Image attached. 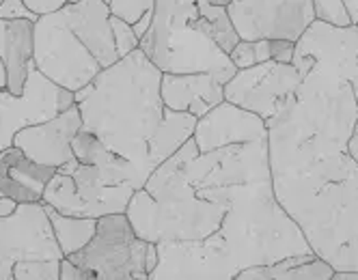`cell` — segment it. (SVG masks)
I'll use <instances>...</instances> for the list:
<instances>
[{
	"label": "cell",
	"mask_w": 358,
	"mask_h": 280,
	"mask_svg": "<svg viewBox=\"0 0 358 280\" xmlns=\"http://www.w3.org/2000/svg\"><path fill=\"white\" fill-rule=\"evenodd\" d=\"M125 214L158 246L149 280H236L313 252L274 194L268 140L201 154L190 136L134 190Z\"/></svg>",
	"instance_id": "1"
},
{
	"label": "cell",
	"mask_w": 358,
	"mask_h": 280,
	"mask_svg": "<svg viewBox=\"0 0 358 280\" xmlns=\"http://www.w3.org/2000/svg\"><path fill=\"white\" fill-rule=\"evenodd\" d=\"M268 119L274 194L317 257L335 272H358V162L348 140L358 119L352 80L322 67Z\"/></svg>",
	"instance_id": "2"
},
{
	"label": "cell",
	"mask_w": 358,
	"mask_h": 280,
	"mask_svg": "<svg viewBox=\"0 0 358 280\" xmlns=\"http://www.w3.org/2000/svg\"><path fill=\"white\" fill-rule=\"evenodd\" d=\"M160 84L162 71L138 47L76 93L83 130L130 160L141 186L192 136L199 121L166 108Z\"/></svg>",
	"instance_id": "3"
},
{
	"label": "cell",
	"mask_w": 358,
	"mask_h": 280,
	"mask_svg": "<svg viewBox=\"0 0 358 280\" xmlns=\"http://www.w3.org/2000/svg\"><path fill=\"white\" fill-rule=\"evenodd\" d=\"M138 47L162 73H212L224 84L238 71L203 27L196 0H156Z\"/></svg>",
	"instance_id": "4"
},
{
	"label": "cell",
	"mask_w": 358,
	"mask_h": 280,
	"mask_svg": "<svg viewBox=\"0 0 358 280\" xmlns=\"http://www.w3.org/2000/svg\"><path fill=\"white\" fill-rule=\"evenodd\" d=\"M61 259L43 200L0 216V280H59Z\"/></svg>",
	"instance_id": "5"
},
{
	"label": "cell",
	"mask_w": 358,
	"mask_h": 280,
	"mask_svg": "<svg viewBox=\"0 0 358 280\" xmlns=\"http://www.w3.org/2000/svg\"><path fill=\"white\" fill-rule=\"evenodd\" d=\"M89 280H149L158 265V246L136 235L127 214L97 218L91 242L69 254Z\"/></svg>",
	"instance_id": "6"
},
{
	"label": "cell",
	"mask_w": 358,
	"mask_h": 280,
	"mask_svg": "<svg viewBox=\"0 0 358 280\" xmlns=\"http://www.w3.org/2000/svg\"><path fill=\"white\" fill-rule=\"evenodd\" d=\"M134 194L132 186L113 184L97 166L71 160L57 168L43 192V202L67 216L101 218L125 214Z\"/></svg>",
	"instance_id": "7"
},
{
	"label": "cell",
	"mask_w": 358,
	"mask_h": 280,
	"mask_svg": "<svg viewBox=\"0 0 358 280\" xmlns=\"http://www.w3.org/2000/svg\"><path fill=\"white\" fill-rule=\"evenodd\" d=\"M35 67L55 84L78 93L104 71L97 57L76 35L61 11L35 22Z\"/></svg>",
	"instance_id": "8"
},
{
	"label": "cell",
	"mask_w": 358,
	"mask_h": 280,
	"mask_svg": "<svg viewBox=\"0 0 358 280\" xmlns=\"http://www.w3.org/2000/svg\"><path fill=\"white\" fill-rule=\"evenodd\" d=\"M300 82L302 73L294 63L266 61L238 69L224 82V99L268 121L287 104Z\"/></svg>",
	"instance_id": "9"
},
{
	"label": "cell",
	"mask_w": 358,
	"mask_h": 280,
	"mask_svg": "<svg viewBox=\"0 0 358 280\" xmlns=\"http://www.w3.org/2000/svg\"><path fill=\"white\" fill-rule=\"evenodd\" d=\"M73 104L76 93L45 78L33 63L22 95L0 89V151L11 147L15 134L24 127L52 119Z\"/></svg>",
	"instance_id": "10"
},
{
	"label": "cell",
	"mask_w": 358,
	"mask_h": 280,
	"mask_svg": "<svg viewBox=\"0 0 358 280\" xmlns=\"http://www.w3.org/2000/svg\"><path fill=\"white\" fill-rule=\"evenodd\" d=\"M229 17L240 39L298 41L315 20L313 0H231Z\"/></svg>",
	"instance_id": "11"
},
{
	"label": "cell",
	"mask_w": 358,
	"mask_h": 280,
	"mask_svg": "<svg viewBox=\"0 0 358 280\" xmlns=\"http://www.w3.org/2000/svg\"><path fill=\"white\" fill-rule=\"evenodd\" d=\"M294 65L322 67L341 73L348 80H358V27H332L322 20H313L296 41Z\"/></svg>",
	"instance_id": "12"
},
{
	"label": "cell",
	"mask_w": 358,
	"mask_h": 280,
	"mask_svg": "<svg viewBox=\"0 0 358 280\" xmlns=\"http://www.w3.org/2000/svg\"><path fill=\"white\" fill-rule=\"evenodd\" d=\"M80 130L83 117L78 106L73 104L52 119L20 130L13 138V145L35 162L59 168L76 158L71 142Z\"/></svg>",
	"instance_id": "13"
},
{
	"label": "cell",
	"mask_w": 358,
	"mask_h": 280,
	"mask_svg": "<svg viewBox=\"0 0 358 280\" xmlns=\"http://www.w3.org/2000/svg\"><path fill=\"white\" fill-rule=\"evenodd\" d=\"M192 140L201 154L229 145L268 140V123L255 112H248L224 99L196 121Z\"/></svg>",
	"instance_id": "14"
},
{
	"label": "cell",
	"mask_w": 358,
	"mask_h": 280,
	"mask_svg": "<svg viewBox=\"0 0 358 280\" xmlns=\"http://www.w3.org/2000/svg\"><path fill=\"white\" fill-rule=\"evenodd\" d=\"M164 106L196 119L224 101V84L212 73H162Z\"/></svg>",
	"instance_id": "15"
},
{
	"label": "cell",
	"mask_w": 358,
	"mask_h": 280,
	"mask_svg": "<svg viewBox=\"0 0 358 280\" xmlns=\"http://www.w3.org/2000/svg\"><path fill=\"white\" fill-rule=\"evenodd\" d=\"M57 168L29 158L15 145L0 151V194L17 202H41Z\"/></svg>",
	"instance_id": "16"
},
{
	"label": "cell",
	"mask_w": 358,
	"mask_h": 280,
	"mask_svg": "<svg viewBox=\"0 0 358 280\" xmlns=\"http://www.w3.org/2000/svg\"><path fill=\"white\" fill-rule=\"evenodd\" d=\"M35 22L0 20V61L7 69V91L22 95L35 63Z\"/></svg>",
	"instance_id": "17"
},
{
	"label": "cell",
	"mask_w": 358,
	"mask_h": 280,
	"mask_svg": "<svg viewBox=\"0 0 358 280\" xmlns=\"http://www.w3.org/2000/svg\"><path fill=\"white\" fill-rule=\"evenodd\" d=\"M335 267L326 259L311 254H296L272 265L248 267L238 274L236 280H332Z\"/></svg>",
	"instance_id": "18"
},
{
	"label": "cell",
	"mask_w": 358,
	"mask_h": 280,
	"mask_svg": "<svg viewBox=\"0 0 358 280\" xmlns=\"http://www.w3.org/2000/svg\"><path fill=\"white\" fill-rule=\"evenodd\" d=\"M45 212H48L50 224H52L55 237L61 246L63 257H69V254L83 250L91 242V237L95 235L97 218L67 216V214H61L50 205H45Z\"/></svg>",
	"instance_id": "19"
},
{
	"label": "cell",
	"mask_w": 358,
	"mask_h": 280,
	"mask_svg": "<svg viewBox=\"0 0 358 280\" xmlns=\"http://www.w3.org/2000/svg\"><path fill=\"white\" fill-rule=\"evenodd\" d=\"M196 3H199L201 22H203V27H206L208 35L229 54L238 45L240 35H238V31L234 27L231 17H229L227 7L210 5V3H206V0H196Z\"/></svg>",
	"instance_id": "20"
},
{
	"label": "cell",
	"mask_w": 358,
	"mask_h": 280,
	"mask_svg": "<svg viewBox=\"0 0 358 280\" xmlns=\"http://www.w3.org/2000/svg\"><path fill=\"white\" fill-rule=\"evenodd\" d=\"M229 57H231V61H234V65L238 69L272 61V57H270V39H255V41L240 39L238 45L231 50V52H229Z\"/></svg>",
	"instance_id": "21"
},
{
	"label": "cell",
	"mask_w": 358,
	"mask_h": 280,
	"mask_svg": "<svg viewBox=\"0 0 358 280\" xmlns=\"http://www.w3.org/2000/svg\"><path fill=\"white\" fill-rule=\"evenodd\" d=\"M104 3L110 9V15L127 24H136L145 13L156 9V0H104Z\"/></svg>",
	"instance_id": "22"
},
{
	"label": "cell",
	"mask_w": 358,
	"mask_h": 280,
	"mask_svg": "<svg viewBox=\"0 0 358 280\" xmlns=\"http://www.w3.org/2000/svg\"><path fill=\"white\" fill-rule=\"evenodd\" d=\"M315 20H322L332 27H350L352 15L345 7V0H313Z\"/></svg>",
	"instance_id": "23"
},
{
	"label": "cell",
	"mask_w": 358,
	"mask_h": 280,
	"mask_svg": "<svg viewBox=\"0 0 358 280\" xmlns=\"http://www.w3.org/2000/svg\"><path fill=\"white\" fill-rule=\"evenodd\" d=\"M110 29H113V37H115V45H117V52L119 57H127L130 52H134V50H138L141 45V39L136 37L132 24H127L115 15H110Z\"/></svg>",
	"instance_id": "24"
},
{
	"label": "cell",
	"mask_w": 358,
	"mask_h": 280,
	"mask_svg": "<svg viewBox=\"0 0 358 280\" xmlns=\"http://www.w3.org/2000/svg\"><path fill=\"white\" fill-rule=\"evenodd\" d=\"M0 20H33V22H37L39 15L24 3V0H3V3H0Z\"/></svg>",
	"instance_id": "25"
},
{
	"label": "cell",
	"mask_w": 358,
	"mask_h": 280,
	"mask_svg": "<svg viewBox=\"0 0 358 280\" xmlns=\"http://www.w3.org/2000/svg\"><path fill=\"white\" fill-rule=\"evenodd\" d=\"M296 41L287 39H270V57L276 63H294Z\"/></svg>",
	"instance_id": "26"
},
{
	"label": "cell",
	"mask_w": 358,
	"mask_h": 280,
	"mask_svg": "<svg viewBox=\"0 0 358 280\" xmlns=\"http://www.w3.org/2000/svg\"><path fill=\"white\" fill-rule=\"evenodd\" d=\"M37 15H48V13H55L59 9H63L65 5H69L71 0H24Z\"/></svg>",
	"instance_id": "27"
},
{
	"label": "cell",
	"mask_w": 358,
	"mask_h": 280,
	"mask_svg": "<svg viewBox=\"0 0 358 280\" xmlns=\"http://www.w3.org/2000/svg\"><path fill=\"white\" fill-rule=\"evenodd\" d=\"M59 280H89V276L78 263H73L69 257H63L61 259V276H59Z\"/></svg>",
	"instance_id": "28"
},
{
	"label": "cell",
	"mask_w": 358,
	"mask_h": 280,
	"mask_svg": "<svg viewBox=\"0 0 358 280\" xmlns=\"http://www.w3.org/2000/svg\"><path fill=\"white\" fill-rule=\"evenodd\" d=\"M156 11V9H153ZM153 11H149V13H145L136 24H132V29H134V33H136V37L141 39L147 31H149V27H151V22H153Z\"/></svg>",
	"instance_id": "29"
},
{
	"label": "cell",
	"mask_w": 358,
	"mask_h": 280,
	"mask_svg": "<svg viewBox=\"0 0 358 280\" xmlns=\"http://www.w3.org/2000/svg\"><path fill=\"white\" fill-rule=\"evenodd\" d=\"M17 205H20L17 200H13V198H9V196H3V194H0V216H11V214H15Z\"/></svg>",
	"instance_id": "30"
},
{
	"label": "cell",
	"mask_w": 358,
	"mask_h": 280,
	"mask_svg": "<svg viewBox=\"0 0 358 280\" xmlns=\"http://www.w3.org/2000/svg\"><path fill=\"white\" fill-rule=\"evenodd\" d=\"M332 280H358V272H335Z\"/></svg>",
	"instance_id": "31"
},
{
	"label": "cell",
	"mask_w": 358,
	"mask_h": 280,
	"mask_svg": "<svg viewBox=\"0 0 358 280\" xmlns=\"http://www.w3.org/2000/svg\"><path fill=\"white\" fill-rule=\"evenodd\" d=\"M345 7L352 15V22H356L358 20V0H345Z\"/></svg>",
	"instance_id": "32"
},
{
	"label": "cell",
	"mask_w": 358,
	"mask_h": 280,
	"mask_svg": "<svg viewBox=\"0 0 358 280\" xmlns=\"http://www.w3.org/2000/svg\"><path fill=\"white\" fill-rule=\"evenodd\" d=\"M0 89H7V69L3 61H0Z\"/></svg>",
	"instance_id": "33"
},
{
	"label": "cell",
	"mask_w": 358,
	"mask_h": 280,
	"mask_svg": "<svg viewBox=\"0 0 358 280\" xmlns=\"http://www.w3.org/2000/svg\"><path fill=\"white\" fill-rule=\"evenodd\" d=\"M206 3H210V5H220V7H227L231 0H206Z\"/></svg>",
	"instance_id": "34"
},
{
	"label": "cell",
	"mask_w": 358,
	"mask_h": 280,
	"mask_svg": "<svg viewBox=\"0 0 358 280\" xmlns=\"http://www.w3.org/2000/svg\"><path fill=\"white\" fill-rule=\"evenodd\" d=\"M354 24H356V27H358V20H356V22H354Z\"/></svg>",
	"instance_id": "35"
},
{
	"label": "cell",
	"mask_w": 358,
	"mask_h": 280,
	"mask_svg": "<svg viewBox=\"0 0 358 280\" xmlns=\"http://www.w3.org/2000/svg\"><path fill=\"white\" fill-rule=\"evenodd\" d=\"M0 3H3V0H0Z\"/></svg>",
	"instance_id": "36"
}]
</instances>
